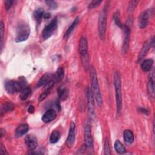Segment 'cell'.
<instances>
[{
	"label": "cell",
	"mask_w": 155,
	"mask_h": 155,
	"mask_svg": "<svg viewBox=\"0 0 155 155\" xmlns=\"http://www.w3.org/2000/svg\"><path fill=\"white\" fill-rule=\"evenodd\" d=\"M25 143L27 148L30 150H33L38 147V141L36 137L34 135L28 134L25 137Z\"/></svg>",
	"instance_id": "cell-14"
},
{
	"label": "cell",
	"mask_w": 155,
	"mask_h": 155,
	"mask_svg": "<svg viewBox=\"0 0 155 155\" xmlns=\"http://www.w3.org/2000/svg\"><path fill=\"white\" fill-rule=\"evenodd\" d=\"M68 90L67 88L60 87L58 88V94L59 99L62 101L66 100L68 97Z\"/></svg>",
	"instance_id": "cell-21"
},
{
	"label": "cell",
	"mask_w": 155,
	"mask_h": 155,
	"mask_svg": "<svg viewBox=\"0 0 155 155\" xmlns=\"http://www.w3.org/2000/svg\"><path fill=\"white\" fill-rule=\"evenodd\" d=\"M123 138L124 141L129 144H131L134 141V134L131 130H125L123 133Z\"/></svg>",
	"instance_id": "cell-19"
},
{
	"label": "cell",
	"mask_w": 155,
	"mask_h": 155,
	"mask_svg": "<svg viewBox=\"0 0 155 155\" xmlns=\"http://www.w3.org/2000/svg\"><path fill=\"white\" fill-rule=\"evenodd\" d=\"M154 70H153L152 73H151L148 83V91L151 96L153 97L154 96Z\"/></svg>",
	"instance_id": "cell-16"
},
{
	"label": "cell",
	"mask_w": 155,
	"mask_h": 155,
	"mask_svg": "<svg viewBox=\"0 0 155 155\" xmlns=\"http://www.w3.org/2000/svg\"><path fill=\"white\" fill-rule=\"evenodd\" d=\"M23 81H17L13 80H8L5 82L4 87L7 92L9 94H13L19 91H21L23 88Z\"/></svg>",
	"instance_id": "cell-6"
},
{
	"label": "cell",
	"mask_w": 155,
	"mask_h": 155,
	"mask_svg": "<svg viewBox=\"0 0 155 155\" xmlns=\"http://www.w3.org/2000/svg\"><path fill=\"white\" fill-rule=\"evenodd\" d=\"M34 110H35L34 107L33 105H30L27 111L29 113H33L34 112Z\"/></svg>",
	"instance_id": "cell-40"
},
{
	"label": "cell",
	"mask_w": 155,
	"mask_h": 155,
	"mask_svg": "<svg viewBox=\"0 0 155 155\" xmlns=\"http://www.w3.org/2000/svg\"><path fill=\"white\" fill-rule=\"evenodd\" d=\"M64 76V70L62 67H59L56 70L54 76V81L55 82H58L61 81Z\"/></svg>",
	"instance_id": "cell-25"
},
{
	"label": "cell",
	"mask_w": 155,
	"mask_h": 155,
	"mask_svg": "<svg viewBox=\"0 0 155 155\" xmlns=\"http://www.w3.org/2000/svg\"><path fill=\"white\" fill-rule=\"evenodd\" d=\"M44 12V10L41 8H39L38 9H36L34 13H33V16L36 22V23L38 24V25H39L41 21H42V18H43Z\"/></svg>",
	"instance_id": "cell-22"
},
{
	"label": "cell",
	"mask_w": 155,
	"mask_h": 155,
	"mask_svg": "<svg viewBox=\"0 0 155 155\" xmlns=\"http://www.w3.org/2000/svg\"><path fill=\"white\" fill-rule=\"evenodd\" d=\"M84 142L87 148H91L93 145V140L91 134V128L89 124L85 125L84 130Z\"/></svg>",
	"instance_id": "cell-10"
},
{
	"label": "cell",
	"mask_w": 155,
	"mask_h": 155,
	"mask_svg": "<svg viewBox=\"0 0 155 155\" xmlns=\"http://www.w3.org/2000/svg\"><path fill=\"white\" fill-rule=\"evenodd\" d=\"M138 2H139L138 1H130L129 4H128V10H129V11L133 10Z\"/></svg>",
	"instance_id": "cell-35"
},
{
	"label": "cell",
	"mask_w": 155,
	"mask_h": 155,
	"mask_svg": "<svg viewBox=\"0 0 155 155\" xmlns=\"http://www.w3.org/2000/svg\"><path fill=\"white\" fill-rule=\"evenodd\" d=\"M104 149V153H105V154H111L110 148V144H109L108 140L107 139L105 140V141Z\"/></svg>",
	"instance_id": "cell-33"
},
{
	"label": "cell",
	"mask_w": 155,
	"mask_h": 155,
	"mask_svg": "<svg viewBox=\"0 0 155 155\" xmlns=\"http://www.w3.org/2000/svg\"><path fill=\"white\" fill-rule=\"evenodd\" d=\"M15 108V105L9 101H7L5 102L1 106V114L2 115L3 114L9 112V111H12Z\"/></svg>",
	"instance_id": "cell-17"
},
{
	"label": "cell",
	"mask_w": 155,
	"mask_h": 155,
	"mask_svg": "<svg viewBox=\"0 0 155 155\" xmlns=\"http://www.w3.org/2000/svg\"><path fill=\"white\" fill-rule=\"evenodd\" d=\"M153 14V9H148L144 12H143L139 17L138 19V24L139 27L140 28H145L149 22V18Z\"/></svg>",
	"instance_id": "cell-8"
},
{
	"label": "cell",
	"mask_w": 155,
	"mask_h": 155,
	"mask_svg": "<svg viewBox=\"0 0 155 155\" xmlns=\"http://www.w3.org/2000/svg\"><path fill=\"white\" fill-rule=\"evenodd\" d=\"M57 25L58 21L56 18H55L52 19L51 21L44 27L42 32V37L43 39L46 40L51 36V35L53 34L57 28Z\"/></svg>",
	"instance_id": "cell-7"
},
{
	"label": "cell",
	"mask_w": 155,
	"mask_h": 155,
	"mask_svg": "<svg viewBox=\"0 0 155 155\" xmlns=\"http://www.w3.org/2000/svg\"><path fill=\"white\" fill-rule=\"evenodd\" d=\"M56 112L53 109H49L42 115V120L44 122L48 123L53 120H54L56 117Z\"/></svg>",
	"instance_id": "cell-15"
},
{
	"label": "cell",
	"mask_w": 155,
	"mask_h": 155,
	"mask_svg": "<svg viewBox=\"0 0 155 155\" xmlns=\"http://www.w3.org/2000/svg\"><path fill=\"white\" fill-rule=\"evenodd\" d=\"M102 2V1H97V0H94L91 1L90 4H89V8L91 9V8H94L97 7V6H99L100 5V4Z\"/></svg>",
	"instance_id": "cell-34"
},
{
	"label": "cell",
	"mask_w": 155,
	"mask_h": 155,
	"mask_svg": "<svg viewBox=\"0 0 155 155\" xmlns=\"http://www.w3.org/2000/svg\"><path fill=\"white\" fill-rule=\"evenodd\" d=\"M114 147L116 151L120 154H124L125 152V148L124 146L119 140H116L115 141L114 144Z\"/></svg>",
	"instance_id": "cell-26"
},
{
	"label": "cell",
	"mask_w": 155,
	"mask_h": 155,
	"mask_svg": "<svg viewBox=\"0 0 155 155\" xmlns=\"http://www.w3.org/2000/svg\"><path fill=\"white\" fill-rule=\"evenodd\" d=\"M87 100H88V112L91 116H93L94 113V96L91 91V90L88 88L87 91Z\"/></svg>",
	"instance_id": "cell-13"
},
{
	"label": "cell",
	"mask_w": 155,
	"mask_h": 155,
	"mask_svg": "<svg viewBox=\"0 0 155 155\" xmlns=\"http://www.w3.org/2000/svg\"><path fill=\"white\" fill-rule=\"evenodd\" d=\"M113 84L115 90L116 104L117 113H119L122 110V83L120 74L118 71L114 73L113 76Z\"/></svg>",
	"instance_id": "cell-2"
},
{
	"label": "cell",
	"mask_w": 155,
	"mask_h": 155,
	"mask_svg": "<svg viewBox=\"0 0 155 155\" xmlns=\"http://www.w3.org/2000/svg\"><path fill=\"white\" fill-rule=\"evenodd\" d=\"M90 81L91 87V91L95 98L97 104L99 107H101L102 104V98L100 92L98 79L95 68L93 66L90 67Z\"/></svg>",
	"instance_id": "cell-1"
},
{
	"label": "cell",
	"mask_w": 155,
	"mask_h": 155,
	"mask_svg": "<svg viewBox=\"0 0 155 155\" xmlns=\"http://www.w3.org/2000/svg\"><path fill=\"white\" fill-rule=\"evenodd\" d=\"M50 93V91H45L44 92H43L39 97V99H38V101L39 102H41L44 99H45L47 96Z\"/></svg>",
	"instance_id": "cell-37"
},
{
	"label": "cell",
	"mask_w": 155,
	"mask_h": 155,
	"mask_svg": "<svg viewBox=\"0 0 155 155\" xmlns=\"http://www.w3.org/2000/svg\"><path fill=\"white\" fill-rule=\"evenodd\" d=\"M154 63V61L152 59H147L143 61L141 64V68L142 70L145 71H148L151 70L153 65Z\"/></svg>",
	"instance_id": "cell-20"
},
{
	"label": "cell",
	"mask_w": 155,
	"mask_h": 155,
	"mask_svg": "<svg viewBox=\"0 0 155 155\" xmlns=\"http://www.w3.org/2000/svg\"><path fill=\"white\" fill-rule=\"evenodd\" d=\"M0 32H1V49H2V43H3V38L4 34V22L1 21L0 23Z\"/></svg>",
	"instance_id": "cell-30"
},
{
	"label": "cell",
	"mask_w": 155,
	"mask_h": 155,
	"mask_svg": "<svg viewBox=\"0 0 155 155\" xmlns=\"http://www.w3.org/2000/svg\"><path fill=\"white\" fill-rule=\"evenodd\" d=\"M60 137V133L58 131H54L50 136V142L51 143H55L59 140Z\"/></svg>",
	"instance_id": "cell-28"
},
{
	"label": "cell",
	"mask_w": 155,
	"mask_h": 155,
	"mask_svg": "<svg viewBox=\"0 0 155 155\" xmlns=\"http://www.w3.org/2000/svg\"><path fill=\"white\" fill-rule=\"evenodd\" d=\"M154 44V37L145 42V44H143V45L139 53V54L138 56V61L142 60L146 56V54L148 52L150 47L151 46H153Z\"/></svg>",
	"instance_id": "cell-12"
},
{
	"label": "cell",
	"mask_w": 155,
	"mask_h": 155,
	"mask_svg": "<svg viewBox=\"0 0 155 155\" xmlns=\"http://www.w3.org/2000/svg\"><path fill=\"white\" fill-rule=\"evenodd\" d=\"M5 130H3L2 128H1L0 130V135H1V137H2L4 136H5Z\"/></svg>",
	"instance_id": "cell-42"
},
{
	"label": "cell",
	"mask_w": 155,
	"mask_h": 155,
	"mask_svg": "<svg viewBox=\"0 0 155 155\" xmlns=\"http://www.w3.org/2000/svg\"><path fill=\"white\" fill-rule=\"evenodd\" d=\"M31 93V88L30 87H25V88H23L22 90V91H21L19 97L21 100L24 101V100L27 99L30 96Z\"/></svg>",
	"instance_id": "cell-27"
},
{
	"label": "cell",
	"mask_w": 155,
	"mask_h": 155,
	"mask_svg": "<svg viewBox=\"0 0 155 155\" xmlns=\"http://www.w3.org/2000/svg\"><path fill=\"white\" fill-rule=\"evenodd\" d=\"M50 17V13H45L44 14L43 18L44 19H48Z\"/></svg>",
	"instance_id": "cell-41"
},
{
	"label": "cell",
	"mask_w": 155,
	"mask_h": 155,
	"mask_svg": "<svg viewBox=\"0 0 155 155\" xmlns=\"http://www.w3.org/2000/svg\"><path fill=\"white\" fill-rule=\"evenodd\" d=\"M0 154L1 155H4L7 154V150L2 143H1V145H0Z\"/></svg>",
	"instance_id": "cell-39"
},
{
	"label": "cell",
	"mask_w": 155,
	"mask_h": 155,
	"mask_svg": "<svg viewBox=\"0 0 155 155\" xmlns=\"http://www.w3.org/2000/svg\"><path fill=\"white\" fill-rule=\"evenodd\" d=\"M30 29L28 24L25 21H19L16 28L15 42H21L26 41L30 35Z\"/></svg>",
	"instance_id": "cell-3"
},
{
	"label": "cell",
	"mask_w": 155,
	"mask_h": 155,
	"mask_svg": "<svg viewBox=\"0 0 155 155\" xmlns=\"http://www.w3.org/2000/svg\"><path fill=\"white\" fill-rule=\"evenodd\" d=\"M29 127L27 124H23L19 125L15 130V135L17 137L22 136V135L25 134L28 131Z\"/></svg>",
	"instance_id": "cell-18"
},
{
	"label": "cell",
	"mask_w": 155,
	"mask_h": 155,
	"mask_svg": "<svg viewBox=\"0 0 155 155\" xmlns=\"http://www.w3.org/2000/svg\"><path fill=\"white\" fill-rule=\"evenodd\" d=\"M51 77V74L50 73H47L44 74L41 79L38 81L36 84V87H40L42 85H44L48 81H49Z\"/></svg>",
	"instance_id": "cell-23"
},
{
	"label": "cell",
	"mask_w": 155,
	"mask_h": 155,
	"mask_svg": "<svg viewBox=\"0 0 155 155\" xmlns=\"http://www.w3.org/2000/svg\"><path fill=\"white\" fill-rule=\"evenodd\" d=\"M124 30V41H123V45H122V50L124 53H125L128 48L129 43H130V29L129 27L127 25L123 26Z\"/></svg>",
	"instance_id": "cell-11"
},
{
	"label": "cell",
	"mask_w": 155,
	"mask_h": 155,
	"mask_svg": "<svg viewBox=\"0 0 155 155\" xmlns=\"http://www.w3.org/2000/svg\"><path fill=\"white\" fill-rule=\"evenodd\" d=\"M78 22H79V17H76L75 18V19L74 20V21L71 24V25L68 27V28L66 30V31L65 33V35L64 36V38H68V36H70V35L71 34L72 31L74 30L75 27L78 24Z\"/></svg>",
	"instance_id": "cell-24"
},
{
	"label": "cell",
	"mask_w": 155,
	"mask_h": 155,
	"mask_svg": "<svg viewBox=\"0 0 155 155\" xmlns=\"http://www.w3.org/2000/svg\"><path fill=\"white\" fill-rule=\"evenodd\" d=\"M55 81H54V79H50L49 81H48L44 87V89L45 91H50V90L53 87V85H54Z\"/></svg>",
	"instance_id": "cell-31"
},
{
	"label": "cell",
	"mask_w": 155,
	"mask_h": 155,
	"mask_svg": "<svg viewBox=\"0 0 155 155\" xmlns=\"http://www.w3.org/2000/svg\"><path fill=\"white\" fill-rule=\"evenodd\" d=\"M79 52L82 59V64L85 69L89 67V56L88 52V41L86 38L82 36L79 43Z\"/></svg>",
	"instance_id": "cell-4"
},
{
	"label": "cell",
	"mask_w": 155,
	"mask_h": 155,
	"mask_svg": "<svg viewBox=\"0 0 155 155\" xmlns=\"http://www.w3.org/2000/svg\"><path fill=\"white\" fill-rule=\"evenodd\" d=\"M138 111H139L140 113H143V114H144L145 115H148V110H147L145 108H143V107H139L138 108Z\"/></svg>",
	"instance_id": "cell-38"
},
{
	"label": "cell",
	"mask_w": 155,
	"mask_h": 155,
	"mask_svg": "<svg viewBox=\"0 0 155 155\" xmlns=\"http://www.w3.org/2000/svg\"><path fill=\"white\" fill-rule=\"evenodd\" d=\"M113 19H114V22H115L116 25H117L120 28H123V25H122V23H121L120 20V13H119V10L116 11L114 13V15H113Z\"/></svg>",
	"instance_id": "cell-29"
},
{
	"label": "cell",
	"mask_w": 155,
	"mask_h": 155,
	"mask_svg": "<svg viewBox=\"0 0 155 155\" xmlns=\"http://www.w3.org/2000/svg\"><path fill=\"white\" fill-rule=\"evenodd\" d=\"M105 4V7L101 11L98 21V30L99 35L101 39H104L105 36L107 21V14H108V5Z\"/></svg>",
	"instance_id": "cell-5"
},
{
	"label": "cell",
	"mask_w": 155,
	"mask_h": 155,
	"mask_svg": "<svg viewBox=\"0 0 155 155\" xmlns=\"http://www.w3.org/2000/svg\"><path fill=\"white\" fill-rule=\"evenodd\" d=\"M45 2L47 5V6L51 9H56L58 7L57 2L55 1H45Z\"/></svg>",
	"instance_id": "cell-32"
},
{
	"label": "cell",
	"mask_w": 155,
	"mask_h": 155,
	"mask_svg": "<svg viewBox=\"0 0 155 155\" xmlns=\"http://www.w3.org/2000/svg\"><path fill=\"white\" fill-rule=\"evenodd\" d=\"M13 0H6V1H5L4 7H5V8L6 10L8 11L11 8V7L13 4Z\"/></svg>",
	"instance_id": "cell-36"
},
{
	"label": "cell",
	"mask_w": 155,
	"mask_h": 155,
	"mask_svg": "<svg viewBox=\"0 0 155 155\" xmlns=\"http://www.w3.org/2000/svg\"><path fill=\"white\" fill-rule=\"evenodd\" d=\"M75 128H76V125L75 124L71 121L70 122V129H69V132L68 134V137L66 139V145L68 148H71L73 146L74 142H75V138H76V133H75Z\"/></svg>",
	"instance_id": "cell-9"
}]
</instances>
